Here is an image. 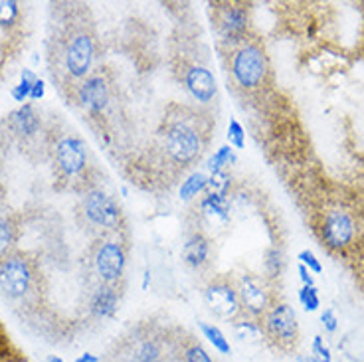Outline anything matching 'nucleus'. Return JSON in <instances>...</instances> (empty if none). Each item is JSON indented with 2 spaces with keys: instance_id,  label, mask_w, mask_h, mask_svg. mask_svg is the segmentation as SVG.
Segmentation results:
<instances>
[{
  "instance_id": "2",
  "label": "nucleus",
  "mask_w": 364,
  "mask_h": 362,
  "mask_svg": "<svg viewBox=\"0 0 364 362\" xmlns=\"http://www.w3.org/2000/svg\"><path fill=\"white\" fill-rule=\"evenodd\" d=\"M259 323L264 329L265 341L283 353H291L299 343V321L289 303L275 299L264 317L259 319Z\"/></svg>"
},
{
  "instance_id": "7",
  "label": "nucleus",
  "mask_w": 364,
  "mask_h": 362,
  "mask_svg": "<svg viewBox=\"0 0 364 362\" xmlns=\"http://www.w3.org/2000/svg\"><path fill=\"white\" fill-rule=\"evenodd\" d=\"M237 297L242 303L244 315L252 319H262L264 313L269 309L275 299L272 297L269 285L264 277L255 275V273H244L236 281Z\"/></svg>"
},
{
  "instance_id": "15",
  "label": "nucleus",
  "mask_w": 364,
  "mask_h": 362,
  "mask_svg": "<svg viewBox=\"0 0 364 362\" xmlns=\"http://www.w3.org/2000/svg\"><path fill=\"white\" fill-rule=\"evenodd\" d=\"M184 83L192 93V97L200 103H208L216 95V80L210 70L202 65H188L184 72Z\"/></svg>"
},
{
  "instance_id": "26",
  "label": "nucleus",
  "mask_w": 364,
  "mask_h": 362,
  "mask_svg": "<svg viewBox=\"0 0 364 362\" xmlns=\"http://www.w3.org/2000/svg\"><path fill=\"white\" fill-rule=\"evenodd\" d=\"M299 303L303 305L305 311L315 313L321 307V297H318V289L315 285H303L299 289Z\"/></svg>"
},
{
  "instance_id": "16",
  "label": "nucleus",
  "mask_w": 364,
  "mask_h": 362,
  "mask_svg": "<svg viewBox=\"0 0 364 362\" xmlns=\"http://www.w3.org/2000/svg\"><path fill=\"white\" fill-rule=\"evenodd\" d=\"M119 291L115 285H100L90 299V313L95 319H111L117 313Z\"/></svg>"
},
{
  "instance_id": "6",
  "label": "nucleus",
  "mask_w": 364,
  "mask_h": 362,
  "mask_svg": "<svg viewBox=\"0 0 364 362\" xmlns=\"http://www.w3.org/2000/svg\"><path fill=\"white\" fill-rule=\"evenodd\" d=\"M164 147H166V153L174 163L186 166L200 156L204 145H202V137L198 129L191 125L188 121H176L166 131Z\"/></svg>"
},
{
  "instance_id": "10",
  "label": "nucleus",
  "mask_w": 364,
  "mask_h": 362,
  "mask_svg": "<svg viewBox=\"0 0 364 362\" xmlns=\"http://www.w3.org/2000/svg\"><path fill=\"white\" fill-rule=\"evenodd\" d=\"M318 232H321L323 244L327 245L328 250L341 252V250H346L348 245L355 242V220L346 210H328L327 214L323 216V224L318 228Z\"/></svg>"
},
{
  "instance_id": "23",
  "label": "nucleus",
  "mask_w": 364,
  "mask_h": 362,
  "mask_svg": "<svg viewBox=\"0 0 364 362\" xmlns=\"http://www.w3.org/2000/svg\"><path fill=\"white\" fill-rule=\"evenodd\" d=\"M206 184H208V176L202 174V172H194V174H191L186 181L182 182L181 198L192 200L194 196H198L202 191H206Z\"/></svg>"
},
{
  "instance_id": "39",
  "label": "nucleus",
  "mask_w": 364,
  "mask_h": 362,
  "mask_svg": "<svg viewBox=\"0 0 364 362\" xmlns=\"http://www.w3.org/2000/svg\"><path fill=\"white\" fill-rule=\"evenodd\" d=\"M42 362H64V361H62L60 356H55V354H48Z\"/></svg>"
},
{
  "instance_id": "28",
  "label": "nucleus",
  "mask_w": 364,
  "mask_h": 362,
  "mask_svg": "<svg viewBox=\"0 0 364 362\" xmlns=\"http://www.w3.org/2000/svg\"><path fill=\"white\" fill-rule=\"evenodd\" d=\"M236 161V156H234V151L230 149V147H220L218 151L214 153V156L210 159L208 169L212 172H220L224 171V166L230 163H234Z\"/></svg>"
},
{
  "instance_id": "18",
  "label": "nucleus",
  "mask_w": 364,
  "mask_h": 362,
  "mask_svg": "<svg viewBox=\"0 0 364 362\" xmlns=\"http://www.w3.org/2000/svg\"><path fill=\"white\" fill-rule=\"evenodd\" d=\"M210 257V242L204 234H192L186 244L182 245V260L186 265H191L194 270H200L202 265L208 263Z\"/></svg>"
},
{
  "instance_id": "14",
  "label": "nucleus",
  "mask_w": 364,
  "mask_h": 362,
  "mask_svg": "<svg viewBox=\"0 0 364 362\" xmlns=\"http://www.w3.org/2000/svg\"><path fill=\"white\" fill-rule=\"evenodd\" d=\"M218 30L226 40H240L247 32V12L240 4H224L218 10Z\"/></svg>"
},
{
  "instance_id": "17",
  "label": "nucleus",
  "mask_w": 364,
  "mask_h": 362,
  "mask_svg": "<svg viewBox=\"0 0 364 362\" xmlns=\"http://www.w3.org/2000/svg\"><path fill=\"white\" fill-rule=\"evenodd\" d=\"M18 238V224H16V216L9 206L6 198L0 192V257H4L14 250Z\"/></svg>"
},
{
  "instance_id": "5",
  "label": "nucleus",
  "mask_w": 364,
  "mask_h": 362,
  "mask_svg": "<svg viewBox=\"0 0 364 362\" xmlns=\"http://www.w3.org/2000/svg\"><path fill=\"white\" fill-rule=\"evenodd\" d=\"M232 75L244 90H257L267 78V58L255 44L237 48L232 55Z\"/></svg>"
},
{
  "instance_id": "41",
  "label": "nucleus",
  "mask_w": 364,
  "mask_h": 362,
  "mask_svg": "<svg viewBox=\"0 0 364 362\" xmlns=\"http://www.w3.org/2000/svg\"><path fill=\"white\" fill-rule=\"evenodd\" d=\"M111 362H115V361H111Z\"/></svg>"
},
{
  "instance_id": "1",
  "label": "nucleus",
  "mask_w": 364,
  "mask_h": 362,
  "mask_svg": "<svg viewBox=\"0 0 364 362\" xmlns=\"http://www.w3.org/2000/svg\"><path fill=\"white\" fill-rule=\"evenodd\" d=\"M36 263L28 255L10 252L0 257V293L12 303H28L36 297L38 289Z\"/></svg>"
},
{
  "instance_id": "4",
  "label": "nucleus",
  "mask_w": 364,
  "mask_h": 362,
  "mask_svg": "<svg viewBox=\"0 0 364 362\" xmlns=\"http://www.w3.org/2000/svg\"><path fill=\"white\" fill-rule=\"evenodd\" d=\"M91 270L97 275L100 285H115L123 273L127 263V250L125 244L113 238H103L95 242L91 247Z\"/></svg>"
},
{
  "instance_id": "37",
  "label": "nucleus",
  "mask_w": 364,
  "mask_h": 362,
  "mask_svg": "<svg viewBox=\"0 0 364 362\" xmlns=\"http://www.w3.org/2000/svg\"><path fill=\"white\" fill-rule=\"evenodd\" d=\"M75 362H100V358H97L95 354L85 353V354H82V356H80V358H77Z\"/></svg>"
},
{
  "instance_id": "32",
  "label": "nucleus",
  "mask_w": 364,
  "mask_h": 362,
  "mask_svg": "<svg viewBox=\"0 0 364 362\" xmlns=\"http://www.w3.org/2000/svg\"><path fill=\"white\" fill-rule=\"evenodd\" d=\"M311 354L321 362H331L333 361V354H331V348H328V344L325 343V339L321 335H317L313 339V343H311Z\"/></svg>"
},
{
  "instance_id": "12",
  "label": "nucleus",
  "mask_w": 364,
  "mask_h": 362,
  "mask_svg": "<svg viewBox=\"0 0 364 362\" xmlns=\"http://www.w3.org/2000/svg\"><path fill=\"white\" fill-rule=\"evenodd\" d=\"M77 100L83 109L97 115L103 113V109L109 103V82L105 80L103 73L87 75V80L77 87Z\"/></svg>"
},
{
  "instance_id": "20",
  "label": "nucleus",
  "mask_w": 364,
  "mask_h": 362,
  "mask_svg": "<svg viewBox=\"0 0 364 362\" xmlns=\"http://www.w3.org/2000/svg\"><path fill=\"white\" fill-rule=\"evenodd\" d=\"M12 127H14L16 133L24 137L36 135L38 129H40V117H38L36 111L32 109V105H24L12 115Z\"/></svg>"
},
{
  "instance_id": "40",
  "label": "nucleus",
  "mask_w": 364,
  "mask_h": 362,
  "mask_svg": "<svg viewBox=\"0 0 364 362\" xmlns=\"http://www.w3.org/2000/svg\"><path fill=\"white\" fill-rule=\"evenodd\" d=\"M363 283H364V265H363Z\"/></svg>"
},
{
  "instance_id": "36",
  "label": "nucleus",
  "mask_w": 364,
  "mask_h": 362,
  "mask_svg": "<svg viewBox=\"0 0 364 362\" xmlns=\"http://www.w3.org/2000/svg\"><path fill=\"white\" fill-rule=\"evenodd\" d=\"M44 95V82H40V80H36V83H34V87H32V93H30V100L38 101L40 97Z\"/></svg>"
},
{
  "instance_id": "19",
  "label": "nucleus",
  "mask_w": 364,
  "mask_h": 362,
  "mask_svg": "<svg viewBox=\"0 0 364 362\" xmlns=\"http://www.w3.org/2000/svg\"><path fill=\"white\" fill-rule=\"evenodd\" d=\"M232 331H234V336H236L240 343H259L264 336V329H262V323L259 319H252L247 315H242L240 319H236L232 323Z\"/></svg>"
},
{
  "instance_id": "8",
  "label": "nucleus",
  "mask_w": 364,
  "mask_h": 362,
  "mask_svg": "<svg viewBox=\"0 0 364 362\" xmlns=\"http://www.w3.org/2000/svg\"><path fill=\"white\" fill-rule=\"evenodd\" d=\"M204 303H206V307L216 317L230 321V323H234L236 319L244 315L242 303H240V297H237L236 283H232L230 280H224V277L210 281L208 285H206V289H204Z\"/></svg>"
},
{
  "instance_id": "21",
  "label": "nucleus",
  "mask_w": 364,
  "mask_h": 362,
  "mask_svg": "<svg viewBox=\"0 0 364 362\" xmlns=\"http://www.w3.org/2000/svg\"><path fill=\"white\" fill-rule=\"evenodd\" d=\"M200 210L204 216L210 220H218V222H226L230 214H228V200L218 194H206L204 200L200 202Z\"/></svg>"
},
{
  "instance_id": "13",
  "label": "nucleus",
  "mask_w": 364,
  "mask_h": 362,
  "mask_svg": "<svg viewBox=\"0 0 364 362\" xmlns=\"http://www.w3.org/2000/svg\"><path fill=\"white\" fill-rule=\"evenodd\" d=\"M123 362H164L163 339L151 333L129 339Z\"/></svg>"
},
{
  "instance_id": "35",
  "label": "nucleus",
  "mask_w": 364,
  "mask_h": 362,
  "mask_svg": "<svg viewBox=\"0 0 364 362\" xmlns=\"http://www.w3.org/2000/svg\"><path fill=\"white\" fill-rule=\"evenodd\" d=\"M297 270H299V277L301 281H303V285H315V277L311 275V272L305 267V265H301L299 263V267H297Z\"/></svg>"
},
{
  "instance_id": "9",
  "label": "nucleus",
  "mask_w": 364,
  "mask_h": 362,
  "mask_svg": "<svg viewBox=\"0 0 364 362\" xmlns=\"http://www.w3.org/2000/svg\"><path fill=\"white\" fill-rule=\"evenodd\" d=\"M93 58H95V44H93V36L85 30L73 32L72 36L68 38L64 48V68L68 75L72 78H85L91 72L93 65Z\"/></svg>"
},
{
  "instance_id": "11",
  "label": "nucleus",
  "mask_w": 364,
  "mask_h": 362,
  "mask_svg": "<svg viewBox=\"0 0 364 362\" xmlns=\"http://www.w3.org/2000/svg\"><path fill=\"white\" fill-rule=\"evenodd\" d=\"M54 161L58 172L65 179L80 176L87 166V149L83 141L75 135L62 137L54 149Z\"/></svg>"
},
{
  "instance_id": "29",
  "label": "nucleus",
  "mask_w": 364,
  "mask_h": 362,
  "mask_svg": "<svg viewBox=\"0 0 364 362\" xmlns=\"http://www.w3.org/2000/svg\"><path fill=\"white\" fill-rule=\"evenodd\" d=\"M18 2L14 0H0V26H12L18 20Z\"/></svg>"
},
{
  "instance_id": "34",
  "label": "nucleus",
  "mask_w": 364,
  "mask_h": 362,
  "mask_svg": "<svg viewBox=\"0 0 364 362\" xmlns=\"http://www.w3.org/2000/svg\"><path fill=\"white\" fill-rule=\"evenodd\" d=\"M321 323H323L327 333H335L338 329V319L333 309H325V311L321 313Z\"/></svg>"
},
{
  "instance_id": "24",
  "label": "nucleus",
  "mask_w": 364,
  "mask_h": 362,
  "mask_svg": "<svg viewBox=\"0 0 364 362\" xmlns=\"http://www.w3.org/2000/svg\"><path fill=\"white\" fill-rule=\"evenodd\" d=\"M283 267H285V260L279 250H269L265 254V273H267V280H275V277H282Z\"/></svg>"
},
{
  "instance_id": "25",
  "label": "nucleus",
  "mask_w": 364,
  "mask_h": 362,
  "mask_svg": "<svg viewBox=\"0 0 364 362\" xmlns=\"http://www.w3.org/2000/svg\"><path fill=\"white\" fill-rule=\"evenodd\" d=\"M206 188H208V194H218V196H224V198H226L228 191H230V176H228V172H212Z\"/></svg>"
},
{
  "instance_id": "3",
  "label": "nucleus",
  "mask_w": 364,
  "mask_h": 362,
  "mask_svg": "<svg viewBox=\"0 0 364 362\" xmlns=\"http://www.w3.org/2000/svg\"><path fill=\"white\" fill-rule=\"evenodd\" d=\"M80 218L83 226L100 234H115L123 224L119 204L103 191H87L80 202Z\"/></svg>"
},
{
  "instance_id": "38",
  "label": "nucleus",
  "mask_w": 364,
  "mask_h": 362,
  "mask_svg": "<svg viewBox=\"0 0 364 362\" xmlns=\"http://www.w3.org/2000/svg\"><path fill=\"white\" fill-rule=\"evenodd\" d=\"M295 362H321V361H317L313 354H299V356H295Z\"/></svg>"
},
{
  "instance_id": "31",
  "label": "nucleus",
  "mask_w": 364,
  "mask_h": 362,
  "mask_svg": "<svg viewBox=\"0 0 364 362\" xmlns=\"http://www.w3.org/2000/svg\"><path fill=\"white\" fill-rule=\"evenodd\" d=\"M228 141H230V145L236 147V149H244L246 147V133H244V129H242V125L237 123L236 119H230Z\"/></svg>"
},
{
  "instance_id": "27",
  "label": "nucleus",
  "mask_w": 364,
  "mask_h": 362,
  "mask_svg": "<svg viewBox=\"0 0 364 362\" xmlns=\"http://www.w3.org/2000/svg\"><path fill=\"white\" fill-rule=\"evenodd\" d=\"M181 358L182 362H214L212 361V356L208 354V351L198 343L186 344V346L182 348Z\"/></svg>"
},
{
  "instance_id": "30",
  "label": "nucleus",
  "mask_w": 364,
  "mask_h": 362,
  "mask_svg": "<svg viewBox=\"0 0 364 362\" xmlns=\"http://www.w3.org/2000/svg\"><path fill=\"white\" fill-rule=\"evenodd\" d=\"M34 83H36V78H34V73L30 72V70H24L22 73V82L12 90V97L16 101H24L26 97H30V93H32V87H34Z\"/></svg>"
},
{
  "instance_id": "33",
  "label": "nucleus",
  "mask_w": 364,
  "mask_h": 362,
  "mask_svg": "<svg viewBox=\"0 0 364 362\" xmlns=\"http://www.w3.org/2000/svg\"><path fill=\"white\" fill-rule=\"evenodd\" d=\"M297 260H299L301 265H305L311 273H317L318 275V273L323 272V265H321V262L317 260V255L313 254L311 250H303V252H299Z\"/></svg>"
},
{
  "instance_id": "22",
  "label": "nucleus",
  "mask_w": 364,
  "mask_h": 362,
  "mask_svg": "<svg viewBox=\"0 0 364 362\" xmlns=\"http://www.w3.org/2000/svg\"><path fill=\"white\" fill-rule=\"evenodd\" d=\"M198 326H200L204 339H208V343L214 346V351H218L220 354L232 353L230 341H228L226 335L222 333V329H218L216 325H210V323H198Z\"/></svg>"
}]
</instances>
